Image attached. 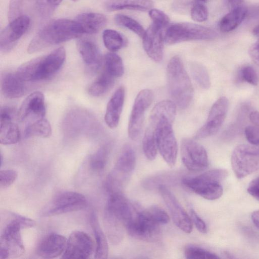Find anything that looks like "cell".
Masks as SVG:
<instances>
[{
  "instance_id": "cell-51",
  "label": "cell",
  "mask_w": 259,
  "mask_h": 259,
  "mask_svg": "<svg viewBox=\"0 0 259 259\" xmlns=\"http://www.w3.org/2000/svg\"><path fill=\"white\" fill-rule=\"evenodd\" d=\"M230 11L242 7L243 0H227Z\"/></svg>"
},
{
  "instance_id": "cell-37",
  "label": "cell",
  "mask_w": 259,
  "mask_h": 259,
  "mask_svg": "<svg viewBox=\"0 0 259 259\" xmlns=\"http://www.w3.org/2000/svg\"><path fill=\"white\" fill-rule=\"evenodd\" d=\"M114 21L117 25L131 30L142 38L143 37L145 30L143 26L134 19L124 15L117 14L114 17Z\"/></svg>"
},
{
  "instance_id": "cell-27",
  "label": "cell",
  "mask_w": 259,
  "mask_h": 259,
  "mask_svg": "<svg viewBox=\"0 0 259 259\" xmlns=\"http://www.w3.org/2000/svg\"><path fill=\"white\" fill-rule=\"evenodd\" d=\"M153 6L151 0H106L104 3L105 9L110 12L124 9L147 11Z\"/></svg>"
},
{
  "instance_id": "cell-4",
  "label": "cell",
  "mask_w": 259,
  "mask_h": 259,
  "mask_svg": "<svg viewBox=\"0 0 259 259\" xmlns=\"http://www.w3.org/2000/svg\"><path fill=\"white\" fill-rule=\"evenodd\" d=\"M167 79L169 94L180 109H184L190 104L193 95V87L181 58L172 57L167 66Z\"/></svg>"
},
{
  "instance_id": "cell-3",
  "label": "cell",
  "mask_w": 259,
  "mask_h": 259,
  "mask_svg": "<svg viewBox=\"0 0 259 259\" xmlns=\"http://www.w3.org/2000/svg\"><path fill=\"white\" fill-rule=\"evenodd\" d=\"M66 51L60 47L48 55L29 60L19 67L16 73L24 81L30 82L47 79L62 67Z\"/></svg>"
},
{
  "instance_id": "cell-9",
  "label": "cell",
  "mask_w": 259,
  "mask_h": 259,
  "mask_svg": "<svg viewBox=\"0 0 259 259\" xmlns=\"http://www.w3.org/2000/svg\"><path fill=\"white\" fill-rule=\"evenodd\" d=\"M159 226L150 218L145 210L136 209L133 218L126 224L125 229L134 238L154 242L159 238Z\"/></svg>"
},
{
  "instance_id": "cell-50",
  "label": "cell",
  "mask_w": 259,
  "mask_h": 259,
  "mask_svg": "<svg viewBox=\"0 0 259 259\" xmlns=\"http://www.w3.org/2000/svg\"><path fill=\"white\" fill-rule=\"evenodd\" d=\"M249 54L253 62L259 67V38L250 48Z\"/></svg>"
},
{
  "instance_id": "cell-20",
  "label": "cell",
  "mask_w": 259,
  "mask_h": 259,
  "mask_svg": "<svg viewBox=\"0 0 259 259\" xmlns=\"http://www.w3.org/2000/svg\"><path fill=\"white\" fill-rule=\"evenodd\" d=\"M162 28L152 23L145 32L143 39V48L148 56L153 61L160 62L163 58L164 34Z\"/></svg>"
},
{
  "instance_id": "cell-2",
  "label": "cell",
  "mask_w": 259,
  "mask_h": 259,
  "mask_svg": "<svg viewBox=\"0 0 259 259\" xmlns=\"http://www.w3.org/2000/svg\"><path fill=\"white\" fill-rule=\"evenodd\" d=\"M83 32L75 20L60 19L52 21L42 27L30 41L29 53H34L52 46L80 36Z\"/></svg>"
},
{
  "instance_id": "cell-21",
  "label": "cell",
  "mask_w": 259,
  "mask_h": 259,
  "mask_svg": "<svg viewBox=\"0 0 259 259\" xmlns=\"http://www.w3.org/2000/svg\"><path fill=\"white\" fill-rule=\"evenodd\" d=\"M46 114L45 98L43 94L36 91L29 95L23 101L18 110L17 116L20 121L30 116L44 118Z\"/></svg>"
},
{
  "instance_id": "cell-8",
  "label": "cell",
  "mask_w": 259,
  "mask_h": 259,
  "mask_svg": "<svg viewBox=\"0 0 259 259\" xmlns=\"http://www.w3.org/2000/svg\"><path fill=\"white\" fill-rule=\"evenodd\" d=\"M231 165L238 179L245 178L259 169V150L247 144L238 145L232 152Z\"/></svg>"
},
{
  "instance_id": "cell-40",
  "label": "cell",
  "mask_w": 259,
  "mask_h": 259,
  "mask_svg": "<svg viewBox=\"0 0 259 259\" xmlns=\"http://www.w3.org/2000/svg\"><path fill=\"white\" fill-rule=\"evenodd\" d=\"M147 215L159 225L167 224L170 220L169 215L162 208L152 205L144 209Z\"/></svg>"
},
{
  "instance_id": "cell-36",
  "label": "cell",
  "mask_w": 259,
  "mask_h": 259,
  "mask_svg": "<svg viewBox=\"0 0 259 259\" xmlns=\"http://www.w3.org/2000/svg\"><path fill=\"white\" fill-rule=\"evenodd\" d=\"M103 40L106 48L112 52L120 49L124 45L122 36L112 29H106L103 33Z\"/></svg>"
},
{
  "instance_id": "cell-26",
  "label": "cell",
  "mask_w": 259,
  "mask_h": 259,
  "mask_svg": "<svg viewBox=\"0 0 259 259\" xmlns=\"http://www.w3.org/2000/svg\"><path fill=\"white\" fill-rule=\"evenodd\" d=\"M75 21L80 26L83 33L94 34L102 30L106 25L105 15L95 12H87L79 14Z\"/></svg>"
},
{
  "instance_id": "cell-34",
  "label": "cell",
  "mask_w": 259,
  "mask_h": 259,
  "mask_svg": "<svg viewBox=\"0 0 259 259\" xmlns=\"http://www.w3.org/2000/svg\"><path fill=\"white\" fill-rule=\"evenodd\" d=\"M109 153V146L104 145L92 154L89 159L91 169L97 172L102 171L106 166Z\"/></svg>"
},
{
  "instance_id": "cell-15",
  "label": "cell",
  "mask_w": 259,
  "mask_h": 259,
  "mask_svg": "<svg viewBox=\"0 0 259 259\" xmlns=\"http://www.w3.org/2000/svg\"><path fill=\"white\" fill-rule=\"evenodd\" d=\"M229 105V102L226 97L218 99L211 107L206 121L197 131L195 138H205L215 134L225 120Z\"/></svg>"
},
{
  "instance_id": "cell-14",
  "label": "cell",
  "mask_w": 259,
  "mask_h": 259,
  "mask_svg": "<svg viewBox=\"0 0 259 259\" xmlns=\"http://www.w3.org/2000/svg\"><path fill=\"white\" fill-rule=\"evenodd\" d=\"M95 119L87 111L75 108L70 110L65 116L62 123L64 134L76 136L92 132L96 127Z\"/></svg>"
},
{
  "instance_id": "cell-18",
  "label": "cell",
  "mask_w": 259,
  "mask_h": 259,
  "mask_svg": "<svg viewBox=\"0 0 259 259\" xmlns=\"http://www.w3.org/2000/svg\"><path fill=\"white\" fill-rule=\"evenodd\" d=\"M135 153L129 144L124 145L117 158L114 168L108 178L116 185L122 186L123 181L136 166Z\"/></svg>"
},
{
  "instance_id": "cell-47",
  "label": "cell",
  "mask_w": 259,
  "mask_h": 259,
  "mask_svg": "<svg viewBox=\"0 0 259 259\" xmlns=\"http://www.w3.org/2000/svg\"><path fill=\"white\" fill-rule=\"evenodd\" d=\"M190 218L197 230L202 233H206L207 232V226L205 222L199 217L194 210H190Z\"/></svg>"
},
{
  "instance_id": "cell-53",
  "label": "cell",
  "mask_w": 259,
  "mask_h": 259,
  "mask_svg": "<svg viewBox=\"0 0 259 259\" xmlns=\"http://www.w3.org/2000/svg\"><path fill=\"white\" fill-rule=\"evenodd\" d=\"M197 1H199V2H204V1H205L206 0H197Z\"/></svg>"
},
{
  "instance_id": "cell-25",
  "label": "cell",
  "mask_w": 259,
  "mask_h": 259,
  "mask_svg": "<svg viewBox=\"0 0 259 259\" xmlns=\"http://www.w3.org/2000/svg\"><path fill=\"white\" fill-rule=\"evenodd\" d=\"M124 98V88L120 87L115 91L107 104L104 119L110 128H115L118 124Z\"/></svg>"
},
{
  "instance_id": "cell-54",
  "label": "cell",
  "mask_w": 259,
  "mask_h": 259,
  "mask_svg": "<svg viewBox=\"0 0 259 259\" xmlns=\"http://www.w3.org/2000/svg\"><path fill=\"white\" fill-rule=\"evenodd\" d=\"M72 1H77L78 0H72Z\"/></svg>"
},
{
  "instance_id": "cell-17",
  "label": "cell",
  "mask_w": 259,
  "mask_h": 259,
  "mask_svg": "<svg viewBox=\"0 0 259 259\" xmlns=\"http://www.w3.org/2000/svg\"><path fill=\"white\" fill-rule=\"evenodd\" d=\"M159 191L175 224L183 232L186 233H191L193 225L190 217L175 196L164 185L160 186Z\"/></svg>"
},
{
  "instance_id": "cell-7",
  "label": "cell",
  "mask_w": 259,
  "mask_h": 259,
  "mask_svg": "<svg viewBox=\"0 0 259 259\" xmlns=\"http://www.w3.org/2000/svg\"><path fill=\"white\" fill-rule=\"evenodd\" d=\"M214 30L189 22H179L169 25L164 34V41L173 45L183 41L196 40H210L216 38Z\"/></svg>"
},
{
  "instance_id": "cell-48",
  "label": "cell",
  "mask_w": 259,
  "mask_h": 259,
  "mask_svg": "<svg viewBox=\"0 0 259 259\" xmlns=\"http://www.w3.org/2000/svg\"><path fill=\"white\" fill-rule=\"evenodd\" d=\"M247 192L259 201V176L250 182L247 188Z\"/></svg>"
},
{
  "instance_id": "cell-52",
  "label": "cell",
  "mask_w": 259,
  "mask_h": 259,
  "mask_svg": "<svg viewBox=\"0 0 259 259\" xmlns=\"http://www.w3.org/2000/svg\"><path fill=\"white\" fill-rule=\"evenodd\" d=\"M251 218L253 224L259 229V209L252 213Z\"/></svg>"
},
{
  "instance_id": "cell-30",
  "label": "cell",
  "mask_w": 259,
  "mask_h": 259,
  "mask_svg": "<svg viewBox=\"0 0 259 259\" xmlns=\"http://www.w3.org/2000/svg\"><path fill=\"white\" fill-rule=\"evenodd\" d=\"M0 142L3 145H11L20 140V132L18 126L13 120L0 121Z\"/></svg>"
},
{
  "instance_id": "cell-19",
  "label": "cell",
  "mask_w": 259,
  "mask_h": 259,
  "mask_svg": "<svg viewBox=\"0 0 259 259\" xmlns=\"http://www.w3.org/2000/svg\"><path fill=\"white\" fill-rule=\"evenodd\" d=\"M30 24L29 17L20 16L10 21L1 32L0 47L2 51L10 50L28 30Z\"/></svg>"
},
{
  "instance_id": "cell-13",
  "label": "cell",
  "mask_w": 259,
  "mask_h": 259,
  "mask_svg": "<svg viewBox=\"0 0 259 259\" xmlns=\"http://www.w3.org/2000/svg\"><path fill=\"white\" fill-rule=\"evenodd\" d=\"M182 160L187 169L192 171L205 169L208 165V158L205 148L190 138L182 140L181 146Z\"/></svg>"
},
{
  "instance_id": "cell-39",
  "label": "cell",
  "mask_w": 259,
  "mask_h": 259,
  "mask_svg": "<svg viewBox=\"0 0 259 259\" xmlns=\"http://www.w3.org/2000/svg\"><path fill=\"white\" fill-rule=\"evenodd\" d=\"M62 1V0H36V8L41 16L49 17L53 14Z\"/></svg>"
},
{
  "instance_id": "cell-24",
  "label": "cell",
  "mask_w": 259,
  "mask_h": 259,
  "mask_svg": "<svg viewBox=\"0 0 259 259\" xmlns=\"http://www.w3.org/2000/svg\"><path fill=\"white\" fill-rule=\"evenodd\" d=\"M27 83L21 79L16 72H6L1 76V91L7 98H18L27 93L28 89Z\"/></svg>"
},
{
  "instance_id": "cell-6",
  "label": "cell",
  "mask_w": 259,
  "mask_h": 259,
  "mask_svg": "<svg viewBox=\"0 0 259 259\" xmlns=\"http://www.w3.org/2000/svg\"><path fill=\"white\" fill-rule=\"evenodd\" d=\"M228 175L226 170H209L198 176L185 178L184 186L204 199L214 200L223 194L222 182Z\"/></svg>"
},
{
  "instance_id": "cell-43",
  "label": "cell",
  "mask_w": 259,
  "mask_h": 259,
  "mask_svg": "<svg viewBox=\"0 0 259 259\" xmlns=\"http://www.w3.org/2000/svg\"><path fill=\"white\" fill-rule=\"evenodd\" d=\"M191 16L195 21L199 22L205 21L208 16L207 9L201 3H195L191 8Z\"/></svg>"
},
{
  "instance_id": "cell-31",
  "label": "cell",
  "mask_w": 259,
  "mask_h": 259,
  "mask_svg": "<svg viewBox=\"0 0 259 259\" xmlns=\"http://www.w3.org/2000/svg\"><path fill=\"white\" fill-rule=\"evenodd\" d=\"M115 78L104 70L88 89L89 94L94 97L100 96L108 91L113 86Z\"/></svg>"
},
{
  "instance_id": "cell-5",
  "label": "cell",
  "mask_w": 259,
  "mask_h": 259,
  "mask_svg": "<svg viewBox=\"0 0 259 259\" xmlns=\"http://www.w3.org/2000/svg\"><path fill=\"white\" fill-rule=\"evenodd\" d=\"M12 218L5 226L0 238V258L19 257L25 252L21 229L33 227L35 222L20 214L10 212Z\"/></svg>"
},
{
  "instance_id": "cell-35",
  "label": "cell",
  "mask_w": 259,
  "mask_h": 259,
  "mask_svg": "<svg viewBox=\"0 0 259 259\" xmlns=\"http://www.w3.org/2000/svg\"><path fill=\"white\" fill-rule=\"evenodd\" d=\"M190 69L194 79L201 88L208 89L210 87V78L205 66L194 62L190 65Z\"/></svg>"
},
{
  "instance_id": "cell-38",
  "label": "cell",
  "mask_w": 259,
  "mask_h": 259,
  "mask_svg": "<svg viewBox=\"0 0 259 259\" xmlns=\"http://www.w3.org/2000/svg\"><path fill=\"white\" fill-rule=\"evenodd\" d=\"M184 254L188 259H218L220 257L211 251L194 245H188L185 247Z\"/></svg>"
},
{
  "instance_id": "cell-33",
  "label": "cell",
  "mask_w": 259,
  "mask_h": 259,
  "mask_svg": "<svg viewBox=\"0 0 259 259\" xmlns=\"http://www.w3.org/2000/svg\"><path fill=\"white\" fill-rule=\"evenodd\" d=\"M104 69L114 78L122 76L124 72V67L121 58L116 54L111 52L107 53L103 59Z\"/></svg>"
},
{
  "instance_id": "cell-44",
  "label": "cell",
  "mask_w": 259,
  "mask_h": 259,
  "mask_svg": "<svg viewBox=\"0 0 259 259\" xmlns=\"http://www.w3.org/2000/svg\"><path fill=\"white\" fill-rule=\"evenodd\" d=\"M149 15L153 21L152 23L162 29L169 24V18L165 13L159 10L151 9L149 10Z\"/></svg>"
},
{
  "instance_id": "cell-1",
  "label": "cell",
  "mask_w": 259,
  "mask_h": 259,
  "mask_svg": "<svg viewBox=\"0 0 259 259\" xmlns=\"http://www.w3.org/2000/svg\"><path fill=\"white\" fill-rule=\"evenodd\" d=\"M176 114L173 101L163 100L152 109L143 139L156 142L158 150L166 163L175 166L178 146L172 125Z\"/></svg>"
},
{
  "instance_id": "cell-45",
  "label": "cell",
  "mask_w": 259,
  "mask_h": 259,
  "mask_svg": "<svg viewBox=\"0 0 259 259\" xmlns=\"http://www.w3.org/2000/svg\"><path fill=\"white\" fill-rule=\"evenodd\" d=\"M18 177L17 171L14 169H4L0 171V187L6 189L10 186Z\"/></svg>"
},
{
  "instance_id": "cell-41",
  "label": "cell",
  "mask_w": 259,
  "mask_h": 259,
  "mask_svg": "<svg viewBox=\"0 0 259 259\" xmlns=\"http://www.w3.org/2000/svg\"><path fill=\"white\" fill-rule=\"evenodd\" d=\"M30 0H11L8 10V18L10 22L15 18L23 15L24 9L28 5Z\"/></svg>"
},
{
  "instance_id": "cell-28",
  "label": "cell",
  "mask_w": 259,
  "mask_h": 259,
  "mask_svg": "<svg viewBox=\"0 0 259 259\" xmlns=\"http://www.w3.org/2000/svg\"><path fill=\"white\" fill-rule=\"evenodd\" d=\"M90 224L94 233L96 241L95 258H106L108 254L107 240L101 228L98 217L94 212L91 215Z\"/></svg>"
},
{
  "instance_id": "cell-23",
  "label": "cell",
  "mask_w": 259,
  "mask_h": 259,
  "mask_svg": "<svg viewBox=\"0 0 259 259\" xmlns=\"http://www.w3.org/2000/svg\"><path fill=\"white\" fill-rule=\"evenodd\" d=\"M66 243L67 239L63 235L55 233L49 234L39 244L37 254L45 258H55L63 253Z\"/></svg>"
},
{
  "instance_id": "cell-16",
  "label": "cell",
  "mask_w": 259,
  "mask_h": 259,
  "mask_svg": "<svg viewBox=\"0 0 259 259\" xmlns=\"http://www.w3.org/2000/svg\"><path fill=\"white\" fill-rule=\"evenodd\" d=\"M94 247V242L88 234L82 231H74L67 240L62 258H88L93 253Z\"/></svg>"
},
{
  "instance_id": "cell-29",
  "label": "cell",
  "mask_w": 259,
  "mask_h": 259,
  "mask_svg": "<svg viewBox=\"0 0 259 259\" xmlns=\"http://www.w3.org/2000/svg\"><path fill=\"white\" fill-rule=\"evenodd\" d=\"M247 10L243 7L230 11L220 20L219 27L221 31L228 32L232 31L243 21Z\"/></svg>"
},
{
  "instance_id": "cell-42",
  "label": "cell",
  "mask_w": 259,
  "mask_h": 259,
  "mask_svg": "<svg viewBox=\"0 0 259 259\" xmlns=\"http://www.w3.org/2000/svg\"><path fill=\"white\" fill-rule=\"evenodd\" d=\"M239 77L243 81L253 85H256L258 83V76L254 68L249 65H246L241 68L239 72Z\"/></svg>"
},
{
  "instance_id": "cell-49",
  "label": "cell",
  "mask_w": 259,
  "mask_h": 259,
  "mask_svg": "<svg viewBox=\"0 0 259 259\" xmlns=\"http://www.w3.org/2000/svg\"><path fill=\"white\" fill-rule=\"evenodd\" d=\"M15 110L11 107L4 106L1 109L0 121L13 120Z\"/></svg>"
},
{
  "instance_id": "cell-22",
  "label": "cell",
  "mask_w": 259,
  "mask_h": 259,
  "mask_svg": "<svg viewBox=\"0 0 259 259\" xmlns=\"http://www.w3.org/2000/svg\"><path fill=\"white\" fill-rule=\"evenodd\" d=\"M78 50L85 64L87 71L94 74L98 70L103 59L97 45L92 41L82 39L77 41Z\"/></svg>"
},
{
  "instance_id": "cell-11",
  "label": "cell",
  "mask_w": 259,
  "mask_h": 259,
  "mask_svg": "<svg viewBox=\"0 0 259 259\" xmlns=\"http://www.w3.org/2000/svg\"><path fill=\"white\" fill-rule=\"evenodd\" d=\"M153 100V92L149 89L141 91L137 95L131 113L128 134L133 140H136L143 128L145 114Z\"/></svg>"
},
{
  "instance_id": "cell-12",
  "label": "cell",
  "mask_w": 259,
  "mask_h": 259,
  "mask_svg": "<svg viewBox=\"0 0 259 259\" xmlns=\"http://www.w3.org/2000/svg\"><path fill=\"white\" fill-rule=\"evenodd\" d=\"M136 210L121 191L112 192L110 193L106 203L104 219L120 223L125 228Z\"/></svg>"
},
{
  "instance_id": "cell-46",
  "label": "cell",
  "mask_w": 259,
  "mask_h": 259,
  "mask_svg": "<svg viewBox=\"0 0 259 259\" xmlns=\"http://www.w3.org/2000/svg\"><path fill=\"white\" fill-rule=\"evenodd\" d=\"M245 135L247 141L252 145H259V127L248 125L245 128Z\"/></svg>"
},
{
  "instance_id": "cell-10",
  "label": "cell",
  "mask_w": 259,
  "mask_h": 259,
  "mask_svg": "<svg viewBox=\"0 0 259 259\" xmlns=\"http://www.w3.org/2000/svg\"><path fill=\"white\" fill-rule=\"evenodd\" d=\"M88 201L82 194L73 191H65L57 194L44 215L51 216L83 209L88 206Z\"/></svg>"
},
{
  "instance_id": "cell-32",
  "label": "cell",
  "mask_w": 259,
  "mask_h": 259,
  "mask_svg": "<svg viewBox=\"0 0 259 259\" xmlns=\"http://www.w3.org/2000/svg\"><path fill=\"white\" fill-rule=\"evenodd\" d=\"M52 134V128L49 121L44 118H39L28 125L24 131L26 138L38 137L49 138Z\"/></svg>"
}]
</instances>
